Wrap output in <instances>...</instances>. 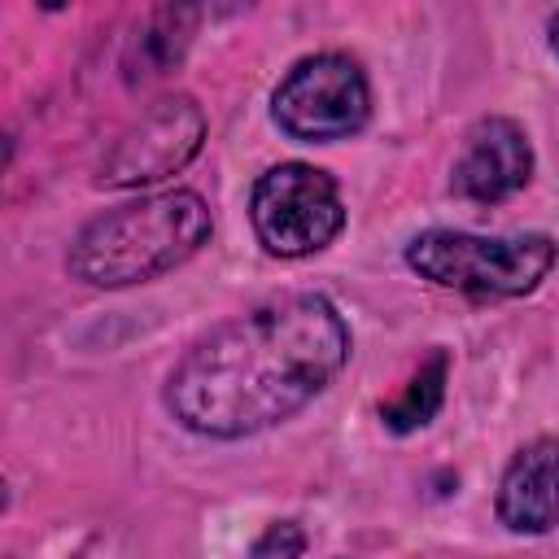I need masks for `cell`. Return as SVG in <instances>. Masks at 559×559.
<instances>
[{"label": "cell", "mask_w": 559, "mask_h": 559, "mask_svg": "<svg viewBox=\"0 0 559 559\" xmlns=\"http://www.w3.org/2000/svg\"><path fill=\"white\" fill-rule=\"evenodd\" d=\"M210 205L192 188H166L83 223L66 266L92 288H131L183 266L210 240Z\"/></svg>", "instance_id": "cell-2"}, {"label": "cell", "mask_w": 559, "mask_h": 559, "mask_svg": "<svg viewBox=\"0 0 559 559\" xmlns=\"http://www.w3.org/2000/svg\"><path fill=\"white\" fill-rule=\"evenodd\" d=\"M533 175V144L511 118H480L454 162V192L480 205L515 197Z\"/></svg>", "instance_id": "cell-7"}, {"label": "cell", "mask_w": 559, "mask_h": 559, "mask_svg": "<svg viewBox=\"0 0 559 559\" xmlns=\"http://www.w3.org/2000/svg\"><path fill=\"white\" fill-rule=\"evenodd\" d=\"M301 550H306V533H301V524H293V520H275V524L262 528V537L253 542L249 559H301Z\"/></svg>", "instance_id": "cell-11"}, {"label": "cell", "mask_w": 559, "mask_h": 559, "mask_svg": "<svg viewBox=\"0 0 559 559\" xmlns=\"http://www.w3.org/2000/svg\"><path fill=\"white\" fill-rule=\"evenodd\" d=\"M205 140V114L192 96H166L148 105L105 153L100 179L118 188L157 183L175 170H183Z\"/></svg>", "instance_id": "cell-6"}, {"label": "cell", "mask_w": 559, "mask_h": 559, "mask_svg": "<svg viewBox=\"0 0 559 559\" xmlns=\"http://www.w3.org/2000/svg\"><path fill=\"white\" fill-rule=\"evenodd\" d=\"M192 13H183V9H162V13H153V22H148V31L140 35V70L144 74H162L170 61H179V52H183V44H188V31H179V22H188Z\"/></svg>", "instance_id": "cell-10"}, {"label": "cell", "mask_w": 559, "mask_h": 559, "mask_svg": "<svg viewBox=\"0 0 559 559\" xmlns=\"http://www.w3.org/2000/svg\"><path fill=\"white\" fill-rule=\"evenodd\" d=\"M271 118L301 144L349 140L371 118V87L354 57L314 52L301 57L271 96Z\"/></svg>", "instance_id": "cell-5"}, {"label": "cell", "mask_w": 559, "mask_h": 559, "mask_svg": "<svg viewBox=\"0 0 559 559\" xmlns=\"http://www.w3.org/2000/svg\"><path fill=\"white\" fill-rule=\"evenodd\" d=\"M546 31H550V48H555V57H559V9L550 13V22H546Z\"/></svg>", "instance_id": "cell-12"}, {"label": "cell", "mask_w": 559, "mask_h": 559, "mask_svg": "<svg viewBox=\"0 0 559 559\" xmlns=\"http://www.w3.org/2000/svg\"><path fill=\"white\" fill-rule=\"evenodd\" d=\"M498 520L511 533H550L559 524V437H537L507 463L498 480Z\"/></svg>", "instance_id": "cell-8"}, {"label": "cell", "mask_w": 559, "mask_h": 559, "mask_svg": "<svg viewBox=\"0 0 559 559\" xmlns=\"http://www.w3.org/2000/svg\"><path fill=\"white\" fill-rule=\"evenodd\" d=\"M249 223L266 253L306 258L328 249L345 227L341 188L328 170L306 162H284L258 175L249 192Z\"/></svg>", "instance_id": "cell-4"}, {"label": "cell", "mask_w": 559, "mask_h": 559, "mask_svg": "<svg viewBox=\"0 0 559 559\" xmlns=\"http://www.w3.org/2000/svg\"><path fill=\"white\" fill-rule=\"evenodd\" d=\"M445 371H450L445 349H432V354L419 362V371L406 380V389H402L393 402L380 406L384 428H389V432H415V428L432 424V415H437L441 402H445Z\"/></svg>", "instance_id": "cell-9"}, {"label": "cell", "mask_w": 559, "mask_h": 559, "mask_svg": "<svg viewBox=\"0 0 559 559\" xmlns=\"http://www.w3.org/2000/svg\"><path fill=\"white\" fill-rule=\"evenodd\" d=\"M349 362V328L323 293H293L192 341L166 376V411L197 437L266 432Z\"/></svg>", "instance_id": "cell-1"}, {"label": "cell", "mask_w": 559, "mask_h": 559, "mask_svg": "<svg viewBox=\"0 0 559 559\" xmlns=\"http://www.w3.org/2000/svg\"><path fill=\"white\" fill-rule=\"evenodd\" d=\"M559 258V245L546 231L520 236H476L432 227L406 245V266L437 284L467 297H524L533 293Z\"/></svg>", "instance_id": "cell-3"}]
</instances>
